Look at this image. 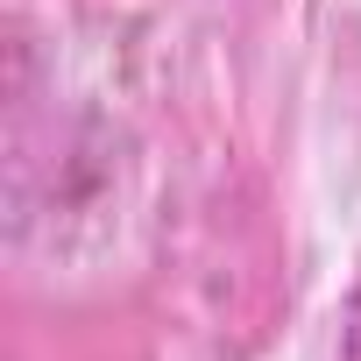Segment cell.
I'll return each mask as SVG.
<instances>
[{"label": "cell", "instance_id": "6da1fadb", "mask_svg": "<svg viewBox=\"0 0 361 361\" xmlns=\"http://www.w3.org/2000/svg\"><path fill=\"white\" fill-rule=\"evenodd\" d=\"M340 361H361V276H354L347 312H340Z\"/></svg>", "mask_w": 361, "mask_h": 361}]
</instances>
